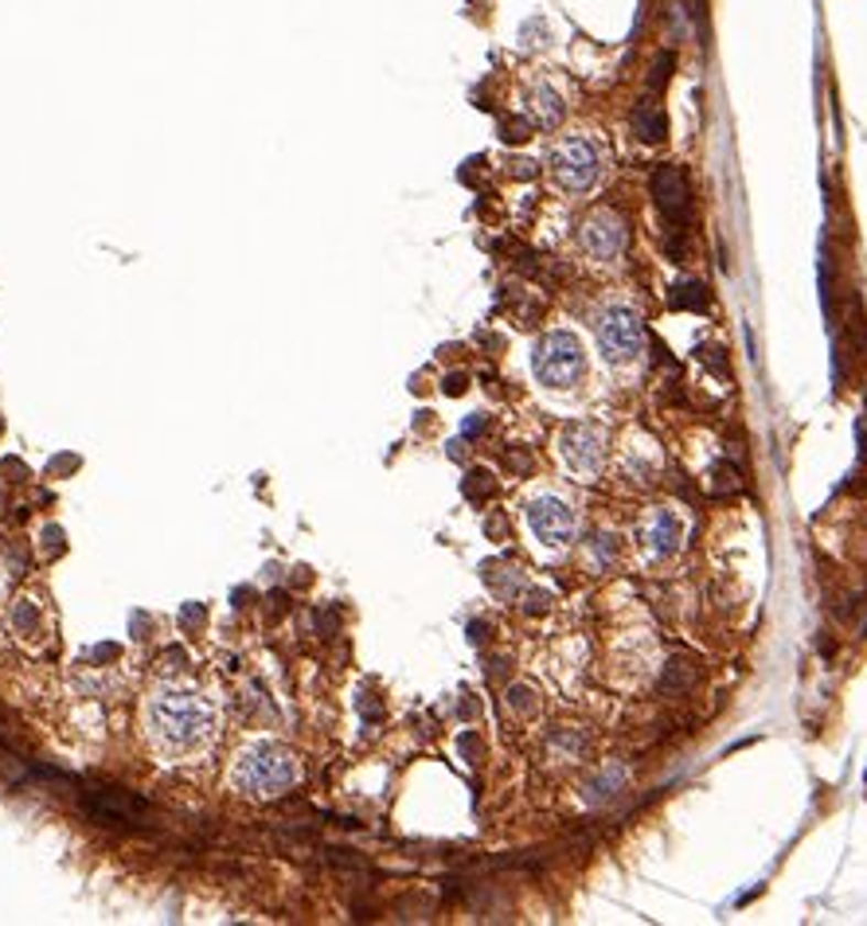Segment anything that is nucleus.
I'll use <instances>...</instances> for the list:
<instances>
[{"instance_id":"nucleus-12","label":"nucleus","mask_w":867,"mask_h":926,"mask_svg":"<svg viewBox=\"0 0 867 926\" xmlns=\"http://www.w3.org/2000/svg\"><path fill=\"white\" fill-rule=\"evenodd\" d=\"M535 114H540V126H555L559 118H563V103H559V95L551 90V86H540L535 90Z\"/></svg>"},{"instance_id":"nucleus-7","label":"nucleus","mask_w":867,"mask_h":926,"mask_svg":"<svg viewBox=\"0 0 867 926\" xmlns=\"http://www.w3.org/2000/svg\"><path fill=\"white\" fill-rule=\"evenodd\" d=\"M528 524L543 543H567L575 536V513L559 497H540L528 505Z\"/></svg>"},{"instance_id":"nucleus-3","label":"nucleus","mask_w":867,"mask_h":926,"mask_svg":"<svg viewBox=\"0 0 867 926\" xmlns=\"http://www.w3.org/2000/svg\"><path fill=\"white\" fill-rule=\"evenodd\" d=\"M586 368L583 344L575 333H548L535 348V376L548 387H571Z\"/></svg>"},{"instance_id":"nucleus-13","label":"nucleus","mask_w":867,"mask_h":926,"mask_svg":"<svg viewBox=\"0 0 867 926\" xmlns=\"http://www.w3.org/2000/svg\"><path fill=\"white\" fill-rule=\"evenodd\" d=\"M672 305H676V309H700V313H704V309H707V290L700 282L676 286V293H672Z\"/></svg>"},{"instance_id":"nucleus-15","label":"nucleus","mask_w":867,"mask_h":926,"mask_svg":"<svg viewBox=\"0 0 867 926\" xmlns=\"http://www.w3.org/2000/svg\"><path fill=\"white\" fill-rule=\"evenodd\" d=\"M859 454L867 462V411H864V422H859Z\"/></svg>"},{"instance_id":"nucleus-5","label":"nucleus","mask_w":867,"mask_h":926,"mask_svg":"<svg viewBox=\"0 0 867 926\" xmlns=\"http://www.w3.org/2000/svg\"><path fill=\"white\" fill-rule=\"evenodd\" d=\"M598 344H602V352H606V360H614V364L633 360L637 352H641V321H637L633 309H626V305L606 309L598 321Z\"/></svg>"},{"instance_id":"nucleus-11","label":"nucleus","mask_w":867,"mask_h":926,"mask_svg":"<svg viewBox=\"0 0 867 926\" xmlns=\"http://www.w3.org/2000/svg\"><path fill=\"white\" fill-rule=\"evenodd\" d=\"M633 129H637V138L661 141L664 129H669V121H664V114H661V106H657V103H641V106H637V114H633Z\"/></svg>"},{"instance_id":"nucleus-4","label":"nucleus","mask_w":867,"mask_h":926,"mask_svg":"<svg viewBox=\"0 0 867 926\" xmlns=\"http://www.w3.org/2000/svg\"><path fill=\"white\" fill-rule=\"evenodd\" d=\"M551 169H555V181L567 192H590L602 172L598 149L586 138H567L551 157Z\"/></svg>"},{"instance_id":"nucleus-10","label":"nucleus","mask_w":867,"mask_h":926,"mask_svg":"<svg viewBox=\"0 0 867 926\" xmlns=\"http://www.w3.org/2000/svg\"><path fill=\"white\" fill-rule=\"evenodd\" d=\"M649 543H653V551H661V556H672V551L680 548V520L672 513H657L653 524H649Z\"/></svg>"},{"instance_id":"nucleus-2","label":"nucleus","mask_w":867,"mask_h":926,"mask_svg":"<svg viewBox=\"0 0 867 926\" xmlns=\"http://www.w3.org/2000/svg\"><path fill=\"white\" fill-rule=\"evenodd\" d=\"M293 782H297V763L278 743L247 746L231 771V786L239 789L242 798H254V801L282 798L285 789H293Z\"/></svg>"},{"instance_id":"nucleus-9","label":"nucleus","mask_w":867,"mask_h":926,"mask_svg":"<svg viewBox=\"0 0 867 926\" xmlns=\"http://www.w3.org/2000/svg\"><path fill=\"white\" fill-rule=\"evenodd\" d=\"M653 196H657V207H661L669 219H680V215L687 212V181H684V172L672 169V164L657 169L653 172Z\"/></svg>"},{"instance_id":"nucleus-8","label":"nucleus","mask_w":867,"mask_h":926,"mask_svg":"<svg viewBox=\"0 0 867 926\" xmlns=\"http://www.w3.org/2000/svg\"><path fill=\"white\" fill-rule=\"evenodd\" d=\"M563 457H567L571 470L583 473V477L598 473V465H602V438H598V430H594V427L563 430Z\"/></svg>"},{"instance_id":"nucleus-6","label":"nucleus","mask_w":867,"mask_h":926,"mask_svg":"<svg viewBox=\"0 0 867 926\" xmlns=\"http://www.w3.org/2000/svg\"><path fill=\"white\" fill-rule=\"evenodd\" d=\"M626 243H629L626 224H621L614 212H594L583 224V247H586V255L598 258V262H614V258L626 250Z\"/></svg>"},{"instance_id":"nucleus-1","label":"nucleus","mask_w":867,"mask_h":926,"mask_svg":"<svg viewBox=\"0 0 867 926\" xmlns=\"http://www.w3.org/2000/svg\"><path fill=\"white\" fill-rule=\"evenodd\" d=\"M149 739L156 755L164 758H188L204 751V743L215 731L212 703L192 688H156L145 708Z\"/></svg>"},{"instance_id":"nucleus-14","label":"nucleus","mask_w":867,"mask_h":926,"mask_svg":"<svg viewBox=\"0 0 867 926\" xmlns=\"http://www.w3.org/2000/svg\"><path fill=\"white\" fill-rule=\"evenodd\" d=\"M680 685V692H687V688L696 685V665L692 660H672V669H669V680H664V688H676Z\"/></svg>"}]
</instances>
